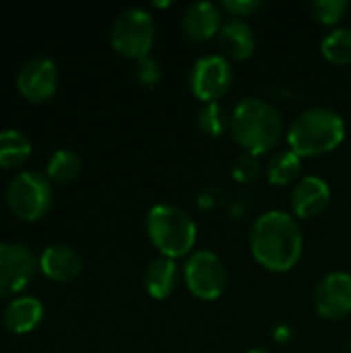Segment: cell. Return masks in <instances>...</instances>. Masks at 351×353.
<instances>
[{
    "label": "cell",
    "instance_id": "1",
    "mask_svg": "<svg viewBox=\"0 0 351 353\" xmlns=\"http://www.w3.org/2000/svg\"><path fill=\"white\" fill-rule=\"evenodd\" d=\"M250 250L254 261L267 271L285 273L294 269L304 250L298 219L279 209L259 215L250 230Z\"/></svg>",
    "mask_w": 351,
    "mask_h": 353
},
{
    "label": "cell",
    "instance_id": "2",
    "mask_svg": "<svg viewBox=\"0 0 351 353\" xmlns=\"http://www.w3.org/2000/svg\"><path fill=\"white\" fill-rule=\"evenodd\" d=\"M283 132V118L271 101L250 95L236 103L232 112L230 134L236 145L244 149V153L259 157L275 149L281 143Z\"/></svg>",
    "mask_w": 351,
    "mask_h": 353
},
{
    "label": "cell",
    "instance_id": "3",
    "mask_svg": "<svg viewBox=\"0 0 351 353\" xmlns=\"http://www.w3.org/2000/svg\"><path fill=\"white\" fill-rule=\"evenodd\" d=\"M345 139V122L331 108H308L288 128V145L298 157H314L335 151Z\"/></svg>",
    "mask_w": 351,
    "mask_h": 353
},
{
    "label": "cell",
    "instance_id": "4",
    "mask_svg": "<svg viewBox=\"0 0 351 353\" xmlns=\"http://www.w3.org/2000/svg\"><path fill=\"white\" fill-rule=\"evenodd\" d=\"M147 236L161 256L182 259L190 256L197 244V223L194 219L176 205H155L149 209L145 219Z\"/></svg>",
    "mask_w": 351,
    "mask_h": 353
},
{
    "label": "cell",
    "instance_id": "5",
    "mask_svg": "<svg viewBox=\"0 0 351 353\" xmlns=\"http://www.w3.org/2000/svg\"><path fill=\"white\" fill-rule=\"evenodd\" d=\"M155 21L151 17V12H147L145 8L132 6L122 10L110 29V41L112 48L130 60H141L147 58L153 43H155Z\"/></svg>",
    "mask_w": 351,
    "mask_h": 353
},
{
    "label": "cell",
    "instance_id": "6",
    "mask_svg": "<svg viewBox=\"0 0 351 353\" xmlns=\"http://www.w3.org/2000/svg\"><path fill=\"white\" fill-rule=\"evenodd\" d=\"M54 190L46 174L27 170L17 174L6 188V205L10 213L23 221L41 219L52 207Z\"/></svg>",
    "mask_w": 351,
    "mask_h": 353
},
{
    "label": "cell",
    "instance_id": "7",
    "mask_svg": "<svg viewBox=\"0 0 351 353\" xmlns=\"http://www.w3.org/2000/svg\"><path fill=\"white\" fill-rule=\"evenodd\" d=\"M184 283L194 298L213 302L228 288V269L215 252L197 250L184 263Z\"/></svg>",
    "mask_w": 351,
    "mask_h": 353
},
{
    "label": "cell",
    "instance_id": "8",
    "mask_svg": "<svg viewBox=\"0 0 351 353\" xmlns=\"http://www.w3.org/2000/svg\"><path fill=\"white\" fill-rule=\"evenodd\" d=\"M234 85V66L223 54L201 56L188 74V87L203 103L221 99Z\"/></svg>",
    "mask_w": 351,
    "mask_h": 353
},
{
    "label": "cell",
    "instance_id": "9",
    "mask_svg": "<svg viewBox=\"0 0 351 353\" xmlns=\"http://www.w3.org/2000/svg\"><path fill=\"white\" fill-rule=\"evenodd\" d=\"M33 250L17 242H0V298L23 292L37 271Z\"/></svg>",
    "mask_w": 351,
    "mask_h": 353
},
{
    "label": "cell",
    "instance_id": "10",
    "mask_svg": "<svg viewBox=\"0 0 351 353\" xmlns=\"http://www.w3.org/2000/svg\"><path fill=\"white\" fill-rule=\"evenodd\" d=\"M19 93L33 103L48 101L58 89V68L50 56H33L17 74Z\"/></svg>",
    "mask_w": 351,
    "mask_h": 353
},
{
    "label": "cell",
    "instance_id": "11",
    "mask_svg": "<svg viewBox=\"0 0 351 353\" xmlns=\"http://www.w3.org/2000/svg\"><path fill=\"white\" fill-rule=\"evenodd\" d=\"M314 308L327 321H341L351 314V275L333 271L314 290Z\"/></svg>",
    "mask_w": 351,
    "mask_h": 353
},
{
    "label": "cell",
    "instance_id": "12",
    "mask_svg": "<svg viewBox=\"0 0 351 353\" xmlns=\"http://www.w3.org/2000/svg\"><path fill=\"white\" fill-rule=\"evenodd\" d=\"M331 205V188L319 176L302 178L292 192V207L296 219H312L327 211Z\"/></svg>",
    "mask_w": 351,
    "mask_h": 353
},
{
    "label": "cell",
    "instance_id": "13",
    "mask_svg": "<svg viewBox=\"0 0 351 353\" xmlns=\"http://www.w3.org/2000/svg\"><path fill=\"white\" fill-rule=\"evenodd\" d=\"M221 6L199 0L192 2L182 14V31L192 41H209L221 31Z\"/></svg>",
    "mask_w": 351,
    "mask_h": 353
},
{
    "label": "cell",
    "instance_id": "14",
    "mask_svg": "<svg viewBox=\"0 0 351 353\" xmlns=\"http://www.w3.org/2000/svg\"><path fill=\"white\" fill-rule=\"evenodd\" d=\"M39 269L52 281L70 283V281H74L81 275L83 259H81V254L74 248H70L66 244H54V246H48L41 252Z\"/></svg>",
    "mask_w": 351,
    "mask_h": 353
},
{
    "label": "cell",
    "instance_id": "15",
    "mask_svg": "<svg viewBox=\"0 0 351 353\" xmlns=\"http://www.w3.org/2000/svg\"><path fill=\"white\" fill-rule=\"evenodd\" d=\"M217 39H219V48H221L223 56L230 62L232 60H246V58H250L254 54V48H257L254 29L244 19L230 17L221 25V31H219Z\"/></svg>",
    "mask_w": 351,
    "mask_h": 353
},
{
    "label": "cell",
    "instance_id": "16",
    "mask_svg": "<svg viewBox=\"0 0 351 353\" xmlns=\"http://www.w3.org/2000/svg\"><path fill=\"white\" fill-rule=\"evenodd\" d=\"M178 283H180V267L174 259L159 256L145 267L143 285L151 298L155 300L170 298L176 292Z\"/></svg>",
    "mask_w": 351,
    "mask_h": 353
},
{
    "label": "cell",
    "instance_id": "17",
    "mask_svg": "<svg viewBox=\"0 0 351 353\" xmlns=\"http://www.w3.org/2000/svg\"><path fill=\"white\" fill-rule=\"evenodd\" d=\"M41 319H43V304L33 296H21L6 306L2 314V325L8 333L25 335L31 333L41 323Z\"/></svg>",
    "mask_w": 351,
    "mask_h": 353
},
{
    "label": "cell",
    "instance_id": "18",
    "mask_svg": "<svg viewBox=\"0 0 351 353\" xmlns=\"http://www.w3.org/2000/svg\"><path fill=\"white\" fill-rule=\"evenodd\" d=\"M31 155V141L21 130H0V168L12 170L23 165Z\"/></svg>",
    "mask_w": 351,
    "mask_h": 353
},
{
    "label": "cell",
    "instance_id": "19",
    "mask_svg": "<svg viewBox=\"0 0 351 353\" xmlns=\"http://www.w3.org/2000/svg\"><path fill=\"white\" fill-rule=\"evenodd\" d=\"M302 172V157H298L292 149L277 151L267 163V178L275 186H285L296 182Z\"/></svg>",
    "mask_w": 351,
    "mask_h": 353
},
{
    "label": "cell",
    "instance_id": "20",
    "mask_svg": "<svg viewBox=\"0 0 351 353\" xmlns=\"http://www.w3.org/2000/svg\"><path fill=\"white\" fill-rule=\"evenodd\" d=\"M81 174V157L72 149H58L52 153L46 165V176L50 182L68 184Z\"/></svg>",
    "mask_w": 351,
    "mask_h": 353
},
{
    "label": "cell",
    "instance_id": "21",
    "mask_svg": "<svg viewBox=\"0 0 351 353\" xmlns=\"http://www.w3.org/2000/svg\"><path fill=\"white\" fill-rule=\"evenodd\" d=\"M323 56L333 64H350L351 62V29L339 27L329 31L321 41Z\"/></svg>",
    "mask_w": 351,
    "mask_h": 353
},
{
    "label": "cell",
    "instance_id": "22",
    "mask_svg": "<svg viewBox=\"0 0 351 353\" xmlns=\"http://www.w3.org/2000/svg\"><path fill=\"white\" fill-rule=\"evenodd\" d=\"M230 122H232V114L219 101L205 103L197 114V126L209 137H221L223 132H228Z\"/></svg>",
    "mask_w": 351,
    "mask_h": 353
},
{
    "label": "cell",
    "instance_id": "23",
    "mask_svg": "<svg viewBox=\"0 0 351 353\" xmlns=\"http://www.w3.org/2000/svg\"><path fill=\"white\" fill-rule=\"evenodd\" d=\"M350 8V2L348 0H314L310 4V12L312 17L323 23V25H335L339 23L345 12Z\"/></svg>",
    "mask_w": 351,
    "mask_h": 353
},
{
    "label": "cell",
    "instance_id": "24",
    "mask_svg": "<svg viewBox=\"0 0 351 353\" xmlns=\"http://www.w3.org/2000/svg\"><path fill=\"white\" fill-rule=\"evenodd\" d=\"M232 176L240 182V184H252L257 182V178L261 176V163L257 155L250 153H242L236 157L234 168H232Z\"/></svg>",
    "mask_w": 351,
    "mask_h": 353
},
{
    "label": "cell",
    "instance_id": "25",
    "mask_svg": "<svg viewBox=\"0 0 351 353\" xmlns=\"http://www.w3.org/2000/svg\"><path fill=\"white\" fill-rule=\"evenodd\" d=\"M134 79L143 85V87H155L161 81V66L155 58L147 56L137 60L134 68H132Z\"/></svg>",
    "mask_w": 351,
    "mask_h": 353
},
{
    "label": "cell",
    "instance_id": "26",
    "mask_svg": "<svg viewBox=\"0 0 351 353\" xmlns=\"http://www.w3.org/2000/svg\"><path fill=\"white\" fill-rule=\"evenodd\" d=\"M219 6H221V10H225L230 17H234V19H244V17L257 14V12L265 6V2H263V0H223Z\"/></svg>",
    "mask_w": 351,
    "mask_h": 353
},
{
    "label": "cell",
    "instance_id": "27",
    "mask_svg": "<svg viewBox=\"0 0 351 353\" xmlns=\"http://www.w3.org/2000/svg\"><path fill=\"white\" fill-rule=\"evenodd\" d=\"M246 353H273V352H267V350H250V352Z\"/></svg>",
    "mask_w": 351,
    "mask_h": 353
}]
</instances>
